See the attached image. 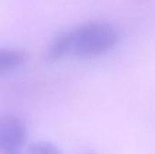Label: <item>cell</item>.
<instances>
[{
    "label": "cell",
    "instance_id": "obj_2",
    "mask_svg": "<svg viewBox=\"0 0 155 154\" xmlns=\"http://www.w3.org/2000/svg\"><path fill=\"white\" fill-rule=\"evenodd\" d=\"M26 130L15 116L7 115L2 118L0 125V148L4 154L18 153V150L25 143Z\"/></svg>",
    "mask_w": 155,
    "mask_h": 154
},
{
    "label": "cell",
    "instance_id": "obj_6",
    "mask_svg": "<svg viewBox=\"0 0 155 154\" xmlns=\"http://www.w3.org/2000/svg\"><path fill=\"white\" fill-rule=\"evenodd\" d=\"M12 154H19V153H12Z\"/></svg>",
    "mask_w": 155,
    "mask_h": 154
},
{
    "label": "cell",
    "instance_id": "obj_1",
    "mask_svg": "<svg viewBox=\"0 0 155 154\" xmlns=\"http://www.w3.org/2000/svg\"><path fill=\"white\" fill-rule=\"evenodd\" d=\"M70 31L71 53L79 59L100 56L114 48L120 40L115 26L104 22H91Z\"/></svg>",
    "mask_w": 155,
    "mask_h": 154
},
{
    "label": "cell",
    "instance_id": "obj_4",
    "mask_svg": "<svg viewBox=\"0 0 155 154\" xmlns=\"http://www.w3.org/2000/svg\"><path fill=\"white\" fill-rule=\"evenodd\" d=\"M28 58L25 52L14 49H1L0 51V74L10 72L23 64Z\"/></svg>",
    "mask_w": 155,
    "mask_h": 154
},
{
    "label": "cell",
    "instance_id": "obj_5",
    "mask_svg": "<svg viewBox=\"0 0 155 154\" xmlns=\"http://www.w3.org/2000/svg\"><path fill=\"white\" fill-rule=\"evenodd\" d=\"M26 154H60V151L51 143L37 142L28 146Z\"/></svg>",
    "mask_w": 155,
    "mask_h": 154
},
{
    "label": "cell",
    "instance_id": "obj_3",
    "mask_svg": "<svg viewBox=\"0 0 155 154\" xmlns=\"http://www.w3.org/2000/svg\"><path fill=\"white\" fill-rule=\"evenodd\" d=\"M72 51V39L70 31L58 34L48 46L45 59L47 62H55Z\"/></svg>",
    "mask_w": 155,
    "mask_h": 154
}]
</instances>
